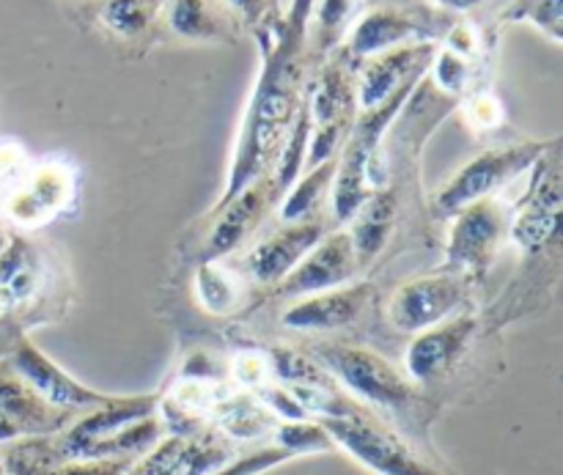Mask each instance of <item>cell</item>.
<instances>
[{"label":"cell","mask_w":563,"mask_h":475,"mask_svg":"<svg viewBox=\"0 0 563 475\" xmlns=\"http://www.w3.org/2000/svg\"><path fill=\"white\" fill-rule=\"evenodd\" d=\"M438 80L443 82L445 88H462L467 80V64L460 53L449 49L438 58V69H434Z\"/></svg>","instance_id":"obj_29"},{"label":"cell","mask_w":563,"mask_h":475,"mask_svg":"<svg viewBox=\"0 0 563 475\" xmlns=\"http://www.w3.org/2000/svg\"><path fill=\"white\" fill-rule=\"evenodd\" d=\"M273 196H278L275 181H264V185L245 187L234 201L220 207V218L218 223H214L212 234H209L203 262H218L220 256H225V253L234 251L236 245H242V242L253 234V229L258 225L262 214L267 212V203Z\"/></svg>","instance_id":"obj_12"},{"label":"cell","mask_w":563,"mask_h":475,"mask_svg":"<svg viewBox=\"0 0 563 475\" xmlns=\"http://www.w3.org/2000/svg\"><path fill=\"white\" fill-rule=\"evenodd\" d=\"M306 115H302L300 126H297L295 137L289 141V146H286L284 152V159H280V170H278V179H275V187L278 190H286V187L295 181V176L300 174V165H302V148H306Z\"/></svg>","instance_id":"obj_27"},{"label":"cell","mask_w":563,"mask_h":475,"mask_svg":"<svg viewBox=\"0 0 563 475\" xmlns=\"http://www.w3.org/2000/svg\"><path fill=\"white\" fill-rule=\"evenodd\" d=\"M346 9H350V0H324L322 22L324 25H339L344 20Z\"/></svg>","instance_id":"obj_31"},{"label":"cell","mask_w":563,"mask_h":475,"mask_svg":"<svg viewBox=\"0 0 563 475\" xmlns=\"http://www.w3.org/2000/svg\"><path fill=\"white\" fill-rule=\"evenodd\" d=\"M317 423L324 429L333 449H341L374 475H449L423 456L405 434L368 410L344 418H319Z\"/></svg>","instance_id":"obj_2"},{"label":"cell","mask_w":563,"mask_h":475,"mask_svg":"<svg viewBox=\"0 0 563 475\" xmlns=\"http://www.w3.org/2000/svg\"><path fill=\"white\" fill-rule=\"evenodd\" d=\"M473 333H476V322L467 317L445 319V322L418 333L405 357L407 379L421 388L449 379L465 352L471 350Z\"/></svg>","instance_id":"obj_6"},{"label":"cell","mask_w":563,"mask_h":475,"mask_svg":"<svg viewBox=\"0 0 563 475\" xmlns=\"http://www.w3.org/2000/svg\"><path fill=\"white\" fill-rule=\"evenodd\" d=\"M544 154L539 143H522L511 148H495V152L482 154L471 165L460 170L443 190L438 192V209L443 212H460L467 203L493 198L500 187L515 181L517 176L526 174L533 163Z\"/></svg>","instance_id":"obj_3"},{"label":"cell","mask_w":563,"mask_h":475,"mask_svg":"<svg viewBox=\"0 0 563 475\" xmlns=\"http://www.w3.org/2000/svg\"><path fill=\"white\" fill-rule=\"evenodd\" d=\"M0 475H5V467H3V460H0Z\"/></svg>","instance_id":"obj_36"},{"label":"cell","mask_w":563,"mask_h":475,"mask_svg":"<svg viewBox=\"0 0 563 475\" xmlns=\"http://www.w3.org/2000/svg\"><path fill=\"white\" fill-rule=\"evenodd\" d=\"M394 214H396V198L390 192H377L368 196L366 203L355 212V229L350 231L352 242H355L357 262L374 258L388 242L390 229H394Z\"/></svg>","instance_id":"obj_15"},{"label":"cell","mask_w":563,"mask_h":475,"mask_svg":"<svg viewBox=\"0 0 563 475\" xmlns=\"http://www.w3.org/2000/svg\"><path fill=\"white\" fill-rule=\"evenodd\" d=\"M0 416L20 438H53L71 423V412L47 405L20 377H0Z\"/></svg>","instance_id":"obj_13"},{"label":"cell","mask_w":563,"mask_h":475,"mask_svg":"<svg viewBox=\"0 0 563 475\" xmlns=\"http://www.w3.org/2000/svg\"><path fill=\"white\" fill-rule=\"evenodd\" d=\"M25 176H27V165L20 148H0V181L14 190Z\"/></svg>","instance_id":"obj_30"},{"label":"cell","mask_w":563,"mask_h":475,"mask_svg":"<svg viewBox=\"0 0 563 475\" xmlns=\"http://www.w3.org/2000/svg\"><path fill=\"white\" fill-rule=\"evenodd\" d=\"M234 377L251 390H258L262 385L273 383V377H269L267 355H256V352L240 355V357H236V363H234Z\"/></svg>","instance_id":"obj_28"},{"label":"cell","mask_w":563,"mask_h":475,"mask_svg":"<svg viewBox=\"0 0 563 475\" xmlns=\"http://www.w3.org/2000/svg\"><path fill=\"white\" fill-rule=\"evenodd\" d=\"M465 300V286L454 275H429L399 286L388 302V322L401 333H423L454 317Z\"/></svg>","instance_id":"obj_5"},{"label":"cell","mask_w":563,"mask_h":475,"mask_svg":"<svg viewBox=\"0 0 563 475\" xmlns=\"http://www.w3.org/2000/svg\"><path fill=\"white\" fill-rule=\"evenodd\" d=\"M170 22L181 36H209L214 33L212 16L207 14L201 0H176L170 11Z\"/></svg>","instance_id":"obj_25"},{"label":"cell","mask_w":563,"mask_h":475,"mask_svg":"<svg viewBox=\"0 0 563 475\" xmlns=\"http://www.w3.org/2000/svg\"><path fill=\"white\" fill-rule=\"evenodd\" d=\"M275 449L286 451L291 456L302 454H322L333 451V443L324 434V429L317 421H280L273 432Z\"/></svg>","instance_id":"obj_21"},{"label":"cell","mask_w":563,"mask_h":475,"mask_svg":"<svg viewBox=\"0 0 563 475\" xmlns=\"http://www.w3.org/2000/svg\"><path fill=\"white\" fill-rule=\"evenodd\" d=\"M368 300H372V286L368 284L339 286V289L300 297V300L280 317V322L291 330H302V333L341 330L350 328V324H355L357 319H361Z\"/></svg>","instance_id":"obj_9"},{"label":"cell","mask_w":563,"mask_h":475,"mask_svg":"<svg viewBox=\"0 0 563 475\" xmlns=\"http://www.w3.org/2000/svg\"><path fill=\"white\" fill-rule=\"evenodd\" d=\"M264 355H267L273 383L286 385V388H339L335 379L322 368V363H317L308 355H300L297 350L273 346Z\"/></svg>","instance_id":"obj_16"},{"label":"cell","mask_w":563,"mask_h":475,"mask_svg":"<svg viewBox=\"0 0 563 475\" xmlns=\"http://www.w3.org/2000/svg\"><path fill=\"white\" fill-rule=\"evenodd\" d=\"M443 5H451V9H473V5H478L482 0H440Z\"/></svg>","instance_id":"obj_33"},{"label":"cell","mask_w":563,"mask_h":475,"mask_svg":"<svg viewBox=\"0 0 563 475\" xmlns=\"http://www.w3.org/2000/svg\"><path fill=\"white\" fill-rule=\"evenodd\" d=\"M154 14V0H110L104 5V22H108L113 31L132 36L141 27H146V22Z\"/></svg>","instance_id":"obj_22"},{"label":"cell","mask_w":563,"mask_h":475,"mask_svg":"<svg viewBox=\"0 0 563 475\" xmlns=\"http://www.w3.org/2000/svg\"><path fill=\"white\" fill-rule=\"evenodd\" d=\"M506 16L509 20H531L553 38H561V0H517Z\"/></svg>","instance_id":"obj_23"},{"label":"cell","mask_w":563,"mask_h":475,"mask_svg":"<svg viewBox=\"0 0 563 475\" xmlns=\"http://www.w3.org/2000/svg\"><path fill=\"white\" fill-rule=\"evenodd\" d=\"M357 264L361 262H357L355 242H352L350 231L330 234L328 240H319L302 256V262L280 280L284 284V295L308 297L319 295V291L339 289V286L350 284L355 278Z\"/></svg>","instance_id":"obj_8"},{"label":"cell","mask_w":563,"mask_h":475,"mask_svg":"<svg viewBox=\"0 0 563 475\" xmlns=\"http://www.w3.org/2000/svg\"><path fill=\"white\" fill-rule=\"evenodd\" d=\"M5 247V234H3V225H0V251Z\"/></svg>","instance_id":"obj_35"},{"label":"cell","mask_w":563,"mask_h":475,"mask_svg":"<svg viewBox=\"0 0 563 475\" xmlns=\"http://www.w3.org/2000/svg\"><path fill=\"white\" fill-rule=\"evenodd\" d=\"M14 440H22L20 432H16V429L11 427L3 416H0V443H14Z\"/></svg>","instance_id":"obj_32"},{"label":"cell","mask_w":563,"mask_h":475,"mask_svg":"<svg viewBox=\"0 0 563 475\" xmlns=\"http://www.w3.org/2000/svg\"><path fill=\"white\" fill-rule=\"evenodd\" d=\"M427 53L429 49H405V53L388 55V58H379L377 64L368 66L361 88L363 108L377 110L385 99L394 97L396 88H401V80L407 77V71L412 69V64Z\"/></svg>","instance_id":"obj_17"},{"label":"cell","mask_w":563,"mask_h":475,"mask_svg":"<svg viewBox=\"0 0 563 475\" xmlns=\"http://www.w3.org/2000/svg\"><path fill=\"white\" fill-rule=\"evenodd\" d=\"M322 236L324 229L319 220L289 223V229L253 247V253L247 256V267L262 284H280Z\"/></svg>","instance_id":"obj_14"},{"label":"cell","mask_w":563,"mask_h":475,"mask_svg":"<svg viewBox=\"0 0 563 475\" xmlns=\"http://www.w3.org/2000/svg\"><path fill=\"white\" fill-rule=\"evenodd\" d=\"M196 295L207 311L229 313L240 302V286L223 267L214 262H201L196 273Z\"/></svg>","instance_id":"obj_20"},{"label":"cell","mask_w":563,"mask_h":475,"mask_svg":"<svg viewBox=\"0 0 563 475\" xmlns=\"http://www.w3.org/2000/svg\"><path fill=\"white\" fill-rule=\"evenodd\" d=\"M333 176H335L333 163L313 165L311 174H308L295 190H289L284 207H280V218H284L286 223H306V220H311V214L317 212L319 203H322Z\"/></svg>","instance_id":"obj_19"},{"label":"cell","mask_w":563,"mask_h":475,"mask_svg":"<svg viewBox=\"0 0 563 475\" xmlns=\"http://www.w3.org/2000/svg\"><path fill=\"white\" fill-rule=\"evenodd\" d=\"M416 31V22L407 20V16L394 14V11H377V14L366 16V20L357 25L352 47L361 55L377 53V49L390 47V44L405 42V38H410Z\"/></svg>","instance_id":"obj_18"},{"label":"cell","mask_w":563,"mask_h":475,"mask_svg":"<svg viewBox=\"0 0 563 475\" xmlns=\"http://www.w3.org/2000/svg\"><path fill=\"white\" fill-rule=\"evenodd\" d=\"M49 286V267L27 240H11L0 251V311L31 308Z\"/></svg>","instance_id":"obj_11"},{"label":"cell","mask_w":563,"mask_h":475,"mask_svg":"<svg viewBox=\"0 0 563 475\" xmlns=\"http://www.w3.org/2000/svg\"><path fill=\"white\" fill-rule=\"evenodd\" d=\"M317 363L335 379L341 390L366 407L379 421H410L418 410V390L405 372L383 355L361 346L328 344L317 350Z\"/></svg>","instance_id":"obj_1"},{"label":"cell","mask_w":563,"mask_h":475,"mask_svg":"<svg viewBox=\"0 0 563 475\" xmlns=\"http://www.w3.org/2000/svg\"><path fill=\"white\" fill-rule=\"evenodd\" d=\"M137 460H75L60 462L49 475H126Z\"/></svg>","instance_id":"obj_26"},{"label":"cell","mask_w":563,"mask_h":475,"mask_svg":"<svg viewBox=\"0 0 563 475\" xmlns=\"http://www.w3.org/2000/svg\"><path fill=\"white\" fill-rule=\"evenodd\" d=\"M231 3H234V5H242V9H245V5H251L253 0H231Z\"/></svg>","instance_id":"obj_34"},{"label":"cell","mask_w":563,"mask_h":475,"mask_svg":"<svg viewBox=\"0 0 563 475\" xmlns=\"http://www.w3.org/2000/svg\"><path fill=\"white\" fill-rule=\"evenodd\" d=\"M75 196V176L60 165L31 170L14 190H9V218L22 225L49 223Z\"/></svg>","instance_id":"obj_10"},{"label":"cell","mask_w":563,"mask_h":475,"mask_svg":"<svg viewBox=\"0 0 563 475\" xmlns=\"http://www.w3.org/2000/svg\"><path fill=\"white\" fill-rule=\"evenodd\" d=\"M511 231V218L495 198L467 203L456 212L449 236V262L465 269H484L493 264Z\"/></svg>","instance_id":"obj_4"},{"label":"cell","mask_w":563,"mask_h":475,"mask_svg":"<svg viewBox=\"0 0 563 475\" xmlns=\"http://www.w3.org/2000/svg\"><path fill=\"white\" fill-rule=\"evenodd\" d=\"M289 460H295V456L275 449V445H267V449H258L247 456H236L234 462H229V465L220 467V471H214L212 475H262Z\"/></svg>","instance_id":"obj_24"},{"label":"cell","mask_w":563,"mask_h":475,"mask_svg":"<svg viewBox=\"0 0 563 475\" xmlns=\"http://www.w3.org/2000/svg\"><path fill=\"white\" fill-rule=\"evenodd\" d=\"M11 366H14L16 377H20L22 383L31 385L47 405L58 407V410L64 412H88L93 410V407H102L113 399V396L99 394V390H91L82 383H77L75 377H69L58 363L49 361V357L27 339H22L20 344H16Z\"/></svg>","instance_id":"obj_7"}]
</instances>
